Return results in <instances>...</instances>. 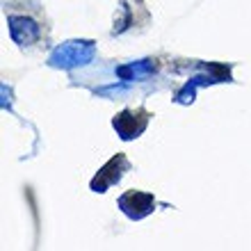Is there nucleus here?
<instances>
[{
    "instance_id": "obj_1",
    "label": "nucleus",
    "mask_w": 251,
    "mask_h": 251,
    "mask_svg": "<svg viewBox=\"0 0 251 251\" xmlns=\"http://www.w3.org/2000/svg\"><path fill=\"white\" fill-rule=\"evenodd\" d=\"M94 55H96V44L92 39H71L60 44L53 53L48 55V64L53 69L71 71V69L89 64L94 60Z\"/></svg>"
},
{
    "instance_id": "obj_2",
    "label": "nucleus",
    "mask_w": 251,
    "mask_h": 251,
    "mask_svg": "<svg viewBox=\"0 0 251 251\" xmlns=\"http://www.w3.org/2000/svg\"><path fill=\"white\" fill-rule=\"evenodd\" d=\"M128 167L130 165H128V160H126L124 153H117V155H112V158L107 160L105 165L96 172V176L92 178L89 187H92L94 192L103 194V192H107L114 183H119L121 176H124V172H128Z\"/></svg>"
},
{
    "instance_id": "obj_3",
    "label": "nucleus",
    "mask_w": 251,
    "mask_h": 251,
    "mask_svg": "<svg viewBox=\"0 0 251 251\" xmlns=\"http://www.w3.org/2000/svg\"><path fill=\"white\" fill-rule=\"evenodd\" d=\"M112 126L124 142H130V139L139 137V135L146 130V126H149V112H146V110H124V112H119L112 119Z\"/></svg>"
},
{
    "instance_id": "obj_4",
    "label": "nucleus",
    "mask_w": 251,
    "mask_h": 251,
    "mask_svg": "<svg viewBox=\"0 0 251 251\" xmlns=\"http://www.w3.org/2000/svg\"><path fill=\"white\" fill-rule=\"evenodd\" d=\"M119 208L126 217L130 219H144L146 215H151L155 210V197L149 192L130 190L119 197Z\"/></svg>"
},
{
    "instance_id": "obj_5",
    "label": "nucleus",
    "mask_w": 251,
    "mask_h": 251,
    "mask_svg": "<svg viewBox=\"0 0 251 251\" xmlns=\"http://www.w3.org/2000/svg\"><path fill=\"white\" fill-rule=\"evenodd\" d=\"M7 25H9L12 39L16 41L19 46H32L41 37V30H39V25H37V21L27 19V16H9V19H7Z\"/></svg>"
},
{
    "instance_id": "obj_6",
    "label": "nucleus",
    "mask_w": 251,
    "mask_h": 251,
    "mask_svg": "<svg viewBox=\"0 0 251 251\" xmlns=\"http://www.w3.org/2000/svg\"><path fill=\"white\" fill-rule=\"evenodd\" d=\"M155 60H139V62H130V64H124L117 69V75L121 80H144L149 75L155 73Z\"/></svg>"
},
{
    "instance_id": "obj_7",
    "label": "nucleus",
    "mask_w": 251,
    "mask_h": 251,
    "mask_svg": "<svg viewBox=\"0 0 251 251\" xmlns=\"http://www.w3.org/2000/svg\"><path fill=\"white\" fill-rule=\"evenodd\" d=\"M128 25H130V7L126 5V2H121V19H117L114 32H124Z\"/></svg>"
}]
</instances>
